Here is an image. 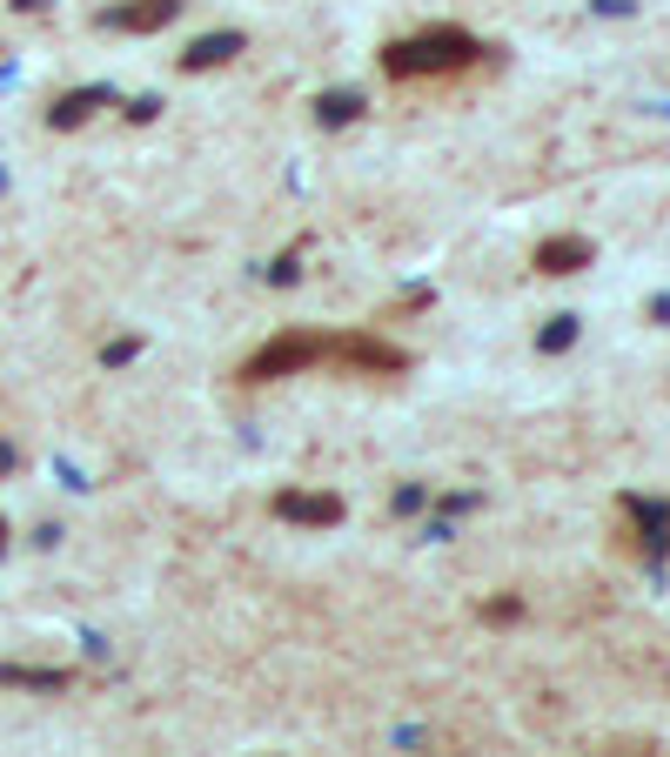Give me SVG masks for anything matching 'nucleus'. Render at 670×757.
<instances>
[{"instance_id":"1","label":"nucleus","mask_w":670,"mask_h":757,"mask_svg":"<svg viewBox=\"0 0 670 757\" xmlns=\"http://www.w3.org/2000/svg\"><path fill=\"white\" fill-rule=\"evenodd\" d=\"M476 54V41L469 34H456V28H443V34H423V41H396L389 47V74H423V67H463Z\"/></svg>"},{"instance_id":"2","label":"nucleus","mask_w":670,"mask_h":757,"mask_svg":"<svg viewBox=\"0 0 670 757\" xmlns=\"http://www.w3.org/2000/svg\"><path fill=\"white\" fill-rule=\"evenodd\" d=\"M182 0H141V8H121V14H108L115 28H154V21H168Z\"/></svg>"},{"instance_id":"3","label":"nucleus","mask_w":670,"mask_h":757,"mask_svg":"<svg viewBox=\"0 0 670 757\" xmlns=\"http://www.w3.org/2000/svg\"><path fill=\"white\" fill-rule=\"evenodd\" d=\"M537 262H543L550 275H570L576 262H591V248H583V241H550V248H543V256H537Z\"/></svg>"},{"instance_id":"4","label":"nucleus","mask_w":670,"mask_h":757,"mask_svg":"<svg viewBox=\"0 0 670 757\" xmlns=\"http://www.w3.org/2000/svg\"><path fill=\"white\" fill-rule=\"evenodd\" d=\"M282 510H289V517H309V523H335V502H328V496H322V502H315V496H289Z\"/></svg>"},{"instance_id":"5","label":"nucleus","mask_w":670,"mask_h":757,"mask_svg":"<svg viewBox=\"0 0 670 757\" xmlns=\"http://www.w3.org/2000/svg\"><path fill=\"white\" fill-rule=\"evenodd\" d=\"M235 47V34H215V41H195V54H188V67H208V61H221Z\"/></svg>"}]
</instances>
